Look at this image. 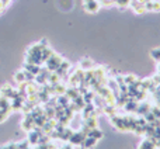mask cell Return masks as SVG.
<instances>
[{"instance_id":"cell-1","label":"cell","mask_w":160,"mask_h":149,"mask_svg":"<svg viewBox=\"0 0 160 149\" xmlns=\"http://www.w3.org/2000/svg\"><path fill=\"white\" fill-rule=\"evenodd\" d=\"M45 64H47V70H49V72H55L56 69H58L59 66H61L62 64V58L58 55V54L53 52L52 55L49 56V58L45 61Z\"/></svg>"},{"instance_id":"cell-2","label":"cell","mask_w":160,"mask_h":149,"mask_svg":"<svg viewBox=\"0 0 160 149\" xmlns=\"http://www.w3.org/2000/svg\"><path fill=\"white\" fill-rule=\"evenodd\" d=\"M83 7L87 13H97L101 7L98 0H83Z\"/></svg>"},{"instance_id":"cell-3","label":"cell","mask_w":160,"mask_h":149,"mask_svg":"<svg viewBox=\"0 0 160 149\" xmlns=\"http://www.w3.org/2000/svg\"><path fill=\"white\" fill-rule=\"evenodd\" d=\"M146 11H160V0H149L145 3Z\"/></svg>"},{"instance_id":"cell-4","label":"cell","mask_w":160,"mask_h":149,"mask_svg":"<svg viewBox=\"0 0 160 149\" xmlns=\"http://www.w3.org/2000/svg\"><path fill=\"white\" fill-rule=\"evenodd\" d=\"M79 68L82 70H90L91 68H94V62L91 61L90 58H83L82 61H80V64H79Z\"/></svg>"},{"instance_id":"cell-5","label":"cell","mask_w":160,"mask_h":149,"mask_svg":"<svg viewBox=\"0 0 160 149\" xmlns=\"http://www.w3.org/2000/svg\"><path fill=\"white\" fill-rule=\"evenodd\" d=\"M97 141H98V139H96V138H93V136H86L84 138V141L82 142V145H80V146L82 148H84V149H91L94 146V145L97 144Z\"/></svg>"},{"instance_id":"cell-6","label":"cell","mask_w":160,"mask_h":149,"mask_svg":"<svg viewBox=\"0 0 160 149\" xmlns=\"http://www.w3.org/2000/svg\"><path fill=\"white\" fill-rule=\"evenodd\" d=\"M131 7H132V10L135 11V13H138V14H142V13H145L146 11V8H145V4L143 3H139L138 0H133L132 3H131Z\"/></svg>"},{"instance_id":"cell-7","label":"cell","mask_w":160,"mask_h":149,"mask_svg":"<svg viewBox=\"0 0 160 149\" xmlns=\"http://www.w3.org/2000/svg\"><path fill=\"white\" fill-rule=\"evenodd\" d=\"M156 145L152 138H145L143 141L139 144V149H155Z\"/></svg>"},{"instance_id":"cell-8","label":"cell","mask_w":160,"mask_h":149,"mask_svg":"<svg viewBox=\"0 0 160 149\" xmlns=\"http://www.w3.org/2000/svg\"><path fill=\"white\" fill-rule=\"evenodd\" d=\"M14 79H16V82L18 83V85H22V83L27 82V79H25V72L24 70H20V72H17L14 74Z\"/></svg>"},{"instance_id":"cell-9","label":"cell","mask_w":160,"mask_h":149,"mask_svg":"<svg viewBox=\"0 0 160 149\" xmlns=\"http://www.w3.org/2000/svg\"><path fill=\"white\" fill-rule=\"evenodd\" d=\"M150 56H152L156 62H160V48H155V49L150 51Z\"/></svg>"},{"instance_id":"cell-10","label":"cell","mask_w":160,"mask_h":149,"mask_svg":"<svg viewBox=\"0 0 160 149\" xmlns=\"http://www.w3.org/2000/svg\"><path fill=\"white\" fill-rule=\"evenodd\" d=\"M114 3H115L117 6H119V7H128V6L131 4V0H114Z\"/></svg>"},{"instance_id":"cell-11","label":"cell","mask_w":160,"mask_h":149,"mask_svg":"<svg viewBox=\"0 0 160 149\" xmlns=\"http://www.w3.org/2000/svg\"><path fill=\"white\" fill-rule=\"evenodd\" d=\"M0 149H18V144H8V145H4Z\"/></svg>"},{"instance_id":"cell-12","label":"cell","mask_w":160,"mask_h":149,"mask_svg":"<svg viewBox=\"0 0 160 149\" xmlns=\"http://www.w3.org/2000/svg\"><path fill=\"white\" fill-rule=\"evenodd\" d=\"M8 117V113L7 111H0V122L6 121V118Z\"/></svg>"},{"instance_id":"cell-13","label":"cell","mask_w":160,"mask_h":149,"mask_svg":"<svg viewBox=\"0 0 160 149\" xmlns=\"http://www.w3.org/2000/svg\"><path fill=\"white\" fill-rule=\"evenodd\" d=\"M158 74H160V62H158Z\"/></svg>"}]
</instances>
